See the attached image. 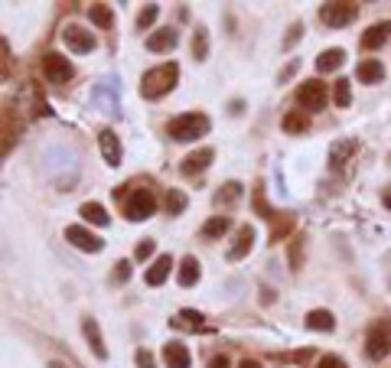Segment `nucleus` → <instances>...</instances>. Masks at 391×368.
Segmentation results:
<instances>
[{"mask_svg": "<svg viewBox=\"0 0 391 368\" xmlns=\"http://www.w3.org/2000/svg\"><path fill=\"white\" fill-rule=\"evenodd\" d=\"M300 36H303V23H294V26H290V30H287V40H284V49H290V46L297 43V40H300Z\"/></svg>", "mask_w": 391, "mask_h": 368, "instance_id": "72a5a7b5", "label": "nucleus"}, {"mask_svg": "<svg viewBox=\"0 0 391 368\" xmlns=\"http://www.w3.org/2000/svg\"><path fill=\"white\" fill-rule=\"evenodd\" d=\"M169 268H173V258H169V254H160V258L150 264V271H147V277H144V281H147L150 287H160V283L169 277Z\"/></svg>", "mask_w": 391, "mask_h": 368, "instance_id": "6ab92c4d", "label": "nucleus"}, {"mask_svg": "<svg viewBox=\"0 0 391 368\" xmlns=\"http://www.w3.org/2000/svg\"><path fill=\"white\" fill-rule=\"evenodd\" d=\"M167 212L169 216H183L186 212V195L180 189H167Z\"/></svg>", "mask_w": 391, "mask_h": 368, "instance_id": "cd10ccee", "label": "nucleus"}, {"mask_svg": "<svg viewBox=\"0 0 391 368\" xmlns=\"http://www.w3.org/2000/svg\"><path fill=\"white\" fill-rule=\"evenodd\" d=\"M349 78H339L336 88H333V101H336L339 108H349V101H352V91H349Z\"/></svg>", "mask_w": 391, "mask_h": 368, "instance_id": "c85d7f7f", "label": "nucleus"}, {"mask_svg": "<svg viewBox=\"0 0 391 368\" xmlns=\"http://www.w3.org/2000/svg\"><path fill=\"white\" fill-rule=\"evenodd\" d=\"M153 212H157V195L150 193V189H134V193L127 195L124 216L131 218V222H144V218H150Z\"/></svg>", "mask_w": 391, "mask_h": 368, "instance_id": "39448f33", "label": "nucleus"}, {"mask_svg": "<svg viewBox=\"0 0 391 368\" xmlns=\"http://www.w3.org/2000/svg\"><path fill=\"white\" fill-rule=\"evenodd\" d=\"M238 199H242V183H225L222 193L215 195L219 206H232V202H238Z\"/></svg>", "mask_w": 391, "mask_h": 368, "instance_id": "bb28decb", "label": "nucleus"}, {"mask_svg": "<svg viewBox=\"0 0 391 368\" xmlns=\"http://www.w3.org/2000/svg\"><path fill=\"white\" fill-rule=\"evenodd\" d=\"M212 160H215V150H212V147H199L196 153H190V157L183 160L180 170L186 176H199V173H206V170H209Z\"/></svg>", "mask_w": 391, "mask_h": 368, "instance_id": "9d476101", "label": "nucleus"}, {"mask_svg": "<svg viewBox=\"0 0 391 368\" xmlns=\"http://www.w3.org/2000/svg\"><path fill=\"white\" fill-rule=\"evenodd\" d=\"M385 206H388V209H391V193H388V195H385Z\"/></svg>", "mask_w": 391, "mask_h": 368, "instance_id": "a19ab883", "label": "nucleus"}, {"mask_svg": "<svg viewBox=\"0 0 391 368\" xmlns=\"http://www.w3.org/2000/svg\"><path fill=\"white\" fill-rule=\"evenodd\" d=\"M111 281H115V283H127V281H131V261H117Z\"/></svg>", "mask_w": 391, "mask_h": 368, "instance_id": "2f4dec72", "label": "nucleus"}, {"mask_svg": "<svg viewBox=\"0 0 391 368\" xmlns=\"http://www.w3.org/2000/svg\"><path fill=\"white\" fill-rule=\"evenodd\" d=\"M238 368H265V365H261V362H254V358H244Z\"/></svg>", "mask_w": 391, "mask_h": 368, "instance_id": "58836bf2", "label": "nucleus"}, {"mask_svg": "<svg viewBox=\"0 0 391 368\" xmlns=\"http://www.w3.org/2000/svg\"><path fill=\"white\" fill-rule=\"evenodd\" d=\"M365 352H369V358H375V362L391 356V319H378V323L369 329V336H365Z\"/></svg>", "mask_w": 391, "mask_h": 368, "instance_id": "7ed1b4c3", "label": "nucleus"}, {"mask_svg": "<svg viewBox=\"0 0 391 368\" xmlns=\"http://www.w3.org/2000/svg\"><path fill=\"white\" fill-rule=\"evenodd\" d=\"M209 128L212 124L206 114H180V118H173L167 124V134L176 143H190V141H196V137H206Z\"/></svg>", "mask_w": 391, "mask_h": 368, "instance_id": "f03ea898", "label": "nucleus"}, {"mask_svg": "<svg viewBox=\"0 0 391 368\" xmlns=\"http://www.w3.org/2000/svg\"><path fill=\"white\" fill-rule=\"evenodd\" d=\"M307 329H313V333H333V329H336V319H333L329 310H310Z\"/></svg>", "mask_w": 391, "mask_h": 368, "instance_id": "aec40b11", "label": "nucleus"}, {"mask_svg": "<svg viewBox=\"0 0 391 368\" xmlns=\"http://www.w3.org/2000/svg\"><path fill=\"white\" fill-rule=\"evenodd\" d=\"M199 277H202V264L192 258V254H186V258H183V264H180V274H176L180 287H196V283H199Z\"/></svg>", "mask_w": 391, "mask_h": 368, "instance_id": "a211bd4d", "label": "nucleus"}, {"mask_svg": "<svg viewBox=\"0 0 391 368\" xmlns=\"http://www.w3.org/2000/svg\"><path fill=\"white\" fill-rule=\"evenodd\" d=\"M82 333H85V339H88V346H92V352H95V358H101V362H105V358H108V346H105V339H101L98 319H92V316H85V319H82Z\"/></svg>", "mask_w": 391, "mask_h": 368, "instance_id": "4468645a", "label": "nucleus"}, {"mask_svg": "<svg viewBox=\"0 0 391 368\" xmlns=\"http://www.w3.org/2000/svg\"><path fill=\"white\" fill-rule=\"evenodd\" d=\"M176 43H180V33L173 30V26H167V30H157L147 36V49L150 53H173L176 49Z\"/></svg>", "mask_w": 391, "mask_h": 368, "instance_id": "ddd939ff", "label": "nucleus"}, {"mask_svg": "<svg viewBox=\"0 0 391 368\" xmlns=\"http://www.w3.org/2000/svg\"><path fill=\"white\" fill-rule=\"evenodd\" d=\"M153 248H157V245H153L150 238H144V241L138 245V251H134V258H138V261H147L150 254H153Z\"/></svg>", "mask_w": 391, "mask_h": 368, "instance_id": "473e14b6", "label": "nucleus"}, {"mask_svg": "<svg viewBox=\"0 0 391 368\" xmlns=\"http://www.w3.org/2000/svg\"><path fill=\"white\" fill-rule=\"evenodd\" d=\"M388 36H391V20L375 23V26H369V30H365L362 46H365V49H381V46L388 43Z\"/></svg>", "mask_w": 391, "mask_h": 368, "instance_id": "f3484780", "label": "nucleus"}, {"mask_svg": "<svg viewBox=\"0 0 391 368\" xmlns=\"http://www.w3.org/2000/svg\"><path fill=\"white\" fill-rule=\"evenodd\" d=\"M254 248V228L251 225H242L235 231V241L228 245V261H242L248 258V251Z\"/></svg>", "mask_w": 391, "mask_h": 368, "instance_id": "9b49d317", "label": "nucleus"}, {"mask_svg": "<svg viewBox=\"0 0 391 368\" xmlns=\"http://www.w3.org/2000/svg\"><path fill=\"white\" fill-rule=\"evenodd\" d=\"M63 40H65V46H69L72 53H78V55L95 53V46H98L95 36H92L88 30H82V26H65V30H63Z\"/></svg>", "mask_w": 391, "mask_h": 368, "instance_id": "1a4fd4ad", "label": "nucleus"}, {"mask_svg": "<svg viewBox=\"0 0 391 368\" xmlns=\"http://www.w3.org/2000/svg\"><path fill=\"white\" fill-rule=\"evenodd\" d=\"M356 147H359L356 141H339V143H333V150H329V166H333V170H342L346 157H352V153H356Z\"/></svg>", "mask_w": 391, "mask_h": 368, "instance_id": "4be33fe9", "label": "nucleus"}, {"mask_svg": "<svg viewBox=\"0 0 391 368\" xmlns=\"http://www.w3.org/2000/svg\"><path fill=\"white\" fill-rule=\"evenodd\" d=\"M297 105L310 114H317V111L326 108V85L319 82V78H310V82H300L297 88Z\"/></svg>", "mask_w": 391, "mask_h": 368, "instance_id": "423d86ee", "label": "nucleus"}, {"mask_svg": "<svg viewBox=\"0 0 391 368\" xmlns=\"http://www.w3.org/2000/svg\"><path fill=\"white\" fill-rule=\"evenodd\" d=\"M78 212H82L85 222H92V225H98V228H105L108 222H111V216L105 212V206H98V202H85Z\"/></svg>", "mask_w": 391, "mask_h": 368, "instance_id": "393cba45", "label": "nucleus"}, {"mask_svg": "<svg viewBox=\"0 0 391 368\" xmlns=\"http://www.w3.org/2000/svg\"><path fill=\"white\" fill-rule=\"evenodd\" d=\"M98 147H101V157H105L108 166H117V163H121V157H124L121 141H117L115 130H101V134H98Z\"/></svg>", "mask_w": 391, "mask_h": 368, "instance_id": "f8f14e48", "label": "nucleus"}, {"mask_svg": "<svg viewBox=\"0 0 391 368\" xmlns=\"http://www.w3.org/2000/svg\"><path fill=\"white\" fill-rule=\"evenodd\" d=\"M163 362H167V368H190V362H192V356H190V349L183 346V342H167L163 346Z\"/></svg>", "mask_w": 391, "mask_h": 368, "instance_id": "2eb2a0df", "label": "nucleus"}, {"mask_svg": "<svg viewBox=\"0 0 391 368\" xmlns=\"http://www.w3.org/2000/svg\"><path fill=\"white\" fill-rule=\"evenodd\" d=\"M157 17H160V7H157V3H147V7L140 10V17H138V30H150Z\"/></svg>", "mask_w": 391, "mask_h": 368, "instance_id": "c756f323", "label": "nucleus"}, {"mask_svg": "<svg viewBox=\"0 0 391 368\" xmlns=\"http://www.w3.org/2000/svg\"><path fill=\"white\" fill-rule=\"evenodd\" d=\"M88 20L101 26V30H111V23H115V10L108 7V3H92L88 7Z\"/></svg>", "mask_w": 391, "mask_h": 368, "instance_id": "b1692460", "label": "nucleus"}, {"mask_svg": "<svg viewBox=\"0 0 391 368\" xmlns=\"http://www.w3.org/2000/svg\"><path fill=\"white\" fill-rule=\"evenodd\" d=\"M176 82H180V65L163 62V65H157V69L144 72V78H140V95L147 98V101H157V98L169 95V91L176 88Z\"/></svg>", "mask_w": 391, "mask_h": 368, "instance_id": "f257e3e1", "label": "nucleus"}, {"mask_svg": "<svg viewBox=\"0 0 391 368\" xmlns=\"http://www.w3.org/2000/svg\"><path fill=\"white\" fill-rule=\"evenodd\" d=\"M134 358H138V368H157L153 365V356H150L147 349H138V356Z\"/></svg>", "mask_w": 391, "mask_h": 368, "instance_id": "e433bc0d", "label": "nucleus"}, {"mask_svg": "<svg viewBox=\"0 0 391 368\" xmlns=\"http://www.w3.org/2000/svg\"><path fill=\"white\" fill-rule=\"evenodd\" d=\"M46 368H69V365H65V362H49Z\"/></svg>", "mask_w": 391, "mask_h": 368, "instance_id": "ea45409f", "label": "nucleus"}, {"mask_svg": "<svg viewBox=\"0 0 391 368\" xmlns=\"http://www.w3.org/2000/svg\"><path fill=\"white\" fill-rule=\"evenodd\" d=\"M342 62H346V53H342V49H323L317 59V72H336Z\"/></svg>", "mask_w": 391, "mask_h": 368, "instance_id": "5701e85b", "label": "nucleus"}, {"mask_svg": "<svg viewBox=\"0 0 391 368\" xmlns=\"http://www.w3.org/2000/svg\"><path fill=\"white\" fill-rule=\"evenodd\" d=\"M65 241L75 245L78 251H88V254H98V251L105 248V241L98 238L95 231H88L85 225H69L65 228Z\"/></svg>", "mask_w": 391, "mask_h": 368, "instance_id": "6e6552de", "label": "nucleus"}, {"mask_svg": "<svg viewBox=\"0 0 391 368\" xmlns=\"http://www.w3.org/2000/svg\"><path fill=\"white\" fill-rule=\"evenodd\" d=\"M209 368H228V358H225V356H215V358L209 362Z\"/></svg>", "mask_w": 391, "mask_h": 368, "instance_id": "4c0bfd02", "label": "nucleus"}, {"mask_svg": "<svg viewBox=\"0 0 391 368\" xmlns=\"http://www.w3.org/2000/svg\"><path fill=\"white\" fill-rule=\"evenodd\" d=\"M206 55H209V33L199 26V30L192 33V59H196V62H206Z\"/></svg>", "mask_w": 391, "mask_h": 368, "instance_id": "a878e982", "label": "nucleus"}, {"mask_svg": "<svg viewBox=\"0 0 391 368\" xmlns=\"http://www.w3.org/2000/svg\"><path fill=\"white\" fill-rule=\"evenodd\" d=\"M356 78H359L362 85H378L381 78H385V65L378 59H362L356 65Z\"/></svg>", "mask_w": 391, "mask_h": 368, "instance_id": "dca6fc26", "label": "nucleus"}, {"mask_svg": "<svg viewBox=\"0 0 391 368\" xmlns=\"http://www.w3.org/2000/svg\"><path fill=\"white\" fill-rule=\"evenodd\" d=\"M317 368H349V365H346V362H342L339 356H323Z\"/></svg>", "mask_w": 391, "mask_h": 368, "instance_id": "c9c22d12", "label": "nucleus"}, {"mask_svg": "<svg viewBox=\"0 0 391 368\" xmlns=\"http://www.w3.org/2000/svg\"><path fill=\"white\" fill-rule=\"evenodd\" d=\"M284 130L287 134H303V130H307V118H303V114H287L284 118Z\"/></svg>", "mask_w": 391, "mask_h": 368, "instance_id": "7c9ffc66", "label": "nucleus"}, {"mask_svg": "<svg viewBox=\"0 0 391 368\" xmlns=\"http://www.w3.org/2000/svg\"><path fill=\"white\" fill-rule=\"evenodd\" d=\"M42 76L49 78L53 85H65V82L75 76V69H72V62H69L65 55L49 53L46 59H42Z\"/></svg>", "mask_w": 391, "mask_h": 368, "instance_id": "0eeeda50", "label": "nucleus"}, {"mask_svg": "<svg viewBox=\"0 0 391 368\" xmlns=\"http://www.w3.org/2000/svg\"><path fill=\"white\" fill-rule=\"evenodd\" d=\"M183 319H186V326H190V329H202V316L196 313V310H183Z\"/></svg>", "mask_w": 391, "mask_h": 368, "instance_id": "f704fd0d", "label": "nucleus"}, {"mask_svg": "<svg viewBox=\"0 0 391 368\" xmlns=\"http://www.w3.org/2000/svg\"><path fill=\"white\" fill-rule=\"evenodd\" d=\"M356 17H359V7H356V3H346V0L323 3V10H319V20L326 23L329 30H342V26H349Z\"/></svg>", "mask_w": 391, "mask_h": 368, "instance_id": "20e7f679", "label": "nucleus"}, {"mask_svg": "<svg viewBox=\"0 0 391 368\" xmlns=\"http://www.w3.org/2000/svg\"><path fill=\"white\" fill-rule=\"evenodd\" d=\"M232 231V218L228 216H212L206 225H202V238H222Z\"/></svg>", "mask_w": 391, "mask_h": 368, "instance_id": "412c9836", "label": "nucleus"}]
</instances>
